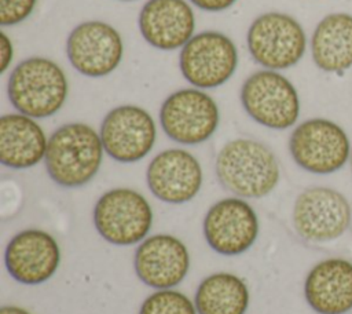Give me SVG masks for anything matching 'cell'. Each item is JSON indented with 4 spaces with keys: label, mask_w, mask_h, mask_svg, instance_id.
Masks as SVG:
<instances>
[{
    "label": "cell",
    "mask_w": 352,
    "mask_h": 314,
    "mask_svg": "<svg viewBox=\"0 0 352 314\" xmlns=\"http://www.w3.org/2000/svg\"><path fill=\"white\" fill-rule=\"evenodd\" d=\"M138 25L146 43L172 51L194 36L195 17L186 0H148L140 10Z\"/></svg>",
    "instance_id": "obj_17"
},
{
    "label": "cell",
    "mask_w": 352,
    "mask_h": 314,
    "mask_svg": "<svg viewBox=\"0 0 352 314\" xmlns=\"http://www.w3.org/2000/svg\"><path fill=\"white\" fill-rule=\"evenodd\" d=\"M14 58V47L11 39L1 32L0 33V73H4Z\"/></svg>",
    "instance_id": "obj_24"
},
{
    "label": "cell",
    "mask_w": 352,
    "mask_h": 314,
    "mask_svg": "<svg viewBox=\"0 0 352 314\" xmlns=\"http://www.w3.org/2000/svg\"><path fill=\"white\" fill-rule=\"evenodd\" d=\"M121 1H133V0H121Z\"/></svg>",
    "instance_id": "obj_28"
},
{
    "label": "cell",
    "mask_w": 352,
    "mask_h": 314,
    "mask_svg": "<svg viewBox=\"0 0 352 314\" xmlns=\"http://www.w3.org/2000/svg\"><path fill=\"white\" fill-rule=\"evenodd\" d=\"M99 236L114 245H132L144 240L153 224V209L143 194L128 187L103 193L94 208Z\"/></svg>",
    "instance_id": "obj_7"
},
{
    "label": "cell",
    "mask_w": 352,
    "mask_h": 314,
    "mask_svg": "<svg viewBox=\"0 0 352 314\" xmlns=\"http://www.w3.org/2000/svg\"><path fill=\"white\" fill-rule=\"evenodd\" d=\"M0 314H30V313L18 306H3L0 308Z\"/></svg>",
    "instance_id": "obj_26"
},
{
    "label": "cell",
    "mask_w": 352,
    "mask_h": 314,
    "mask_svg": "<svg viewBox=\"0 0 352 314\" xmlns=\"http://www.w3.org/2000/svg\"><path fill=\"white\" fill-rule=\"evenodd\" d=\"M7 94L19 113L32 118H45L65 105L69 83L56 62L44 56H30L12 69Z\"/></svg>",
    "instance_id": "obj_3"
},
{
    "label": "cell",
    "mask_w": 352,
    "mask_h": 314,
    "mask_svg": "<svg viewBox=\"0 0 352 314\" xmlns=\"http://www.w3.org/2000/svg\"><path fill=\"white\" fill-rule=\"evenodd\" d=\"M202 179L199 161L184 149H166L158 153L146 171L150 191L168 204L192 200L201 190Z\"/></svg>",
    "instance_id": "obj_15"
},
{
    "label": "cell",
    "mask_w": 352,
    "mask_h": 314,
    "mask_svg": "<svg viewBox=\"0 0 352 314\" xmlns=\"http://www.w3.org/2000/svg\"><path fill=\"white\" fill-rule=\"evenodd\" d=\"M204 236L214 252L226 256L241 255L256 242L258 236L257 215L250 204L242 198H223L206 212Z\"/></svg>",
    "instance_id": "obj_13"
},
{
    "label": "cell",
    "mask_w": 352,
    "mask_h": 314,
    "mask_svg": "<svg viewBox=\"0 0 352 314\" xmlns=\"http://www.w3.org/2000/svg\"><path fill=\"white\" fill-rule=\"evenodd\" d=\"M289 151L294 163L307 172L330 175L351 158V140L337 123L315 117L298 124L289 138Z\"/></svg>",
    "instance_id": "obj_4"
},
{
    "label": "cell",
    "mask_w": 352,
    "mask_h": 314,
    "mask_svg": "<svg viewBox=\"0 0 352 314\" xmlns=\"http://www.w3.org/2000/svg\"><path fill=\"white\" fill-rule=\"evenodd\" d=\"M220 113L214 99L199 88H182L172 92L161 105L160 123L172 140L198 145L217 129Z\"/></svg>",
    "instance_id": "obj_9"
},
{
    "label": "cell",
    "mask_w": 352,
    "mask_h": 314,
    "mask_svg": "<svg viewBox=\"0 0 352 314\" xmlns=\"http://www.w3.org/2000/svg\"><path fill=\"white\" fill-rule=\"evenodd\" d=\"M349 161H351V168H352V151H351V158H349Z\"/></svg>",
    "instance_id": "obj_27"
},
{
    "label": "cell",
    "mask_w": 352,
    "mask_h": 314,
    "mask_svg": "<svg viewBox=\"0 0 352 314\" xmlns=\"http://www.w3.org/2000/svg\"><path fill=\"white\" fill-rule=\"evenodd\" d=\"M37 0H0V23L12 26L30 17Z\"/></svg>",
    "instance_id": "obj_23"
},
{
    "label": "cell",
    "mask_w": 352,
    "mask_h": 314,
    "mask_svg": "<svg viewBox=\"0 0 352 314\" xmlns=\"http://www.w3.org/2000/svg\"><path fill=\"white\" fill-rule=\"evenodd\" d=\"M66 54L70 65L82 76L104 77L122 61L121 34L103 21H85L67 36Z\"/></svg>",
    "instance_id": "obj_11"
},
{
    "label": "cell",
    "mask_w": 352,
    "mask_h": 314,
    "mask_svg": "<svg viewBox=\"0 0 352 314\" xmlns=\"http://www.w3.org/2000/svg\"><path fill=\"white\" fill-rule=\"evenodd\" d=\"M194 304L198 314H245L249 289L235 274L214 273L198 285Z\"/></svg>",
    "instance_id": "obj_21"
},
{
    "label": "cell",
    "mask_w": 352,
    "mask_h": 314,
    "mask_svg": "<svg viewBox=\"0 0 352 314\" xmlns=\"http://www.w3.org/2000/svg\"><path fill=\"white\" fill-rule=\"evenodd\" d=\"M104 151L118 163H136L154 147L157 127L151 114L136 105L111 109L100 125Z\"/></svg>",
    "instance_id": "obj_12"
},
{
    "label": "cell",
    "mask_w": 352,
    "mask_h": 314,
    "mask_svg": "<svg viewBox=\"0 0 352 314\" xmlns=\"http://www.w3.org/2000/svg\"><path fill=\"white\" fill-rule=\"evenodd\" d=\"M245 112L271 129L293 127L300 116V98L293 83L278 70H258L241 88Z\"/></svg>",
    "instance_id": "obj_6"
},
{
    "label": "cell",
    "mask_w": 352,
    "mask_h": 314,
    "mask_svg": "<svg viewBox=\"0 0 352 314\" xmlns=\"http://www.w3.org/2000/svg\"><path fill=\"white\" fill-rule=\"evenodd\" d=\"M48 139L40 124L22 113L0 117V161L12 169H26L45 158Z\"/></svg>",
    "instance_id": "obj_19"
},
{
    "label": "cell",
    "mask_w": 352,
    "mask_h": 314,
    "mask_svg": "<svg viewBox=\"0 0 352 314\" xmlns=\"http://www.w3.org/2000/svg\"><path fill=\"white\" fill-rule=\"evenodd\" d=\"M352 208L338 190L315 186L301 191L293 207L296 231L307 241L329 242L341 237L349 227Z\"/></svg>",
    "instance_id": "obj_10"
},
{
    "label": "cell",
    "mask_w": 352,
    "mask_h": 314,
    "mask_svg": "<svg viewBox=\"0 0 352 314\" xmlns=\"http://www.w3.org/2000/svg\"><path fill=\"white\" fill-rule=\"evenodd\" d=\"M238 65L235 43L217 30L194 34L179 54L183 77L199 90L216 88L227 83Z\"/></svg>",
    "instance_id": "obj_8"
},
{
    "label": "cell",
    "mask_w": 352,
    "mask_h": 314,
    "mask_svg": "<svg viewBox=\"0 0 352 314\" xmlns=\"http://www.w3.org/2000/svg\"><path fill=\"white\" fill-rule=\"evenodd\" d=\"M190 1L204 11L219 12L230 8L236 0H190Z\"/></svg>",
    "instance_id": "obj_25"
},
{
    "label": "cell",
    "mask_w": 352,
    "mask_h": 314,
    "mask_svg": "<svg viewBox=\"0 0 352 314\" xmlns=\"http://www.w3.org/2000/svg\"><path fill=\"white\" fill-rule=\"evenodd\" d=\"M100 135L88 124L67 123L48 138L45 169L59 186L73 189L91 182L103 160Z\"/></svg>",
    "instance_id": "obj_1"
},
{
    "label": "cell",
    "mask_w": 352,
    "mask_h": 314,
    "mask_svg": "<svg viewBox=\"0 0 352 314\" xmlns=\"http://www.w3.org/2000/svg\"><path fill=\"white\" fill-rule=\"evenodd\" d=\"M4 263L15 281L25 285H38L56 273L60 263L59 245L44 230H22L8 241Z\"/></svg>",
    "instance_id": "obj_14"
},
{
    "label": "cell",
    "mask_w": 352,
    "mask_h": 314,
    "mask_svg": "<svg viewBox=\"0 0 352 314\" xmlns=\"http://www.w3.org/2000/svg\"><path fill=\"white\" fill-rule=\"evenodd\" d=\"M133 266L140 281L155 289H170L188 273L190 253L175 236L155 234L136 248Z\"/></svg>",
    "instance_id": "obj_16"
},
{
    "label": "cell",
    "mask_w": 352,
    "mask_h": 314,
    "mask_svg": "<svg viewBox=\"0 0 352 314\" xmlns=\"http://www.w3.org/2000/svg\"><path fill=\"white\" fill-rule=\"evenodd\" d=\"M216 175L223 187L245 198H261L278 185L280 171L272 150L248 138L227 142L216 157Z\"/></svg>",
    "instance_id": "obj_2"
},
{
    "label": "cell",
    "mask_w": 352,
    "mask_h": 314,
    "mask_svg": "<svg viewBox=\"0 0 352 314\" xmlns=\"http://www.w3.org/2000/svg\"><path fill=\"white\" fill-rule=\"evenodd\" d=\"M304 296L318 314H346L352 310V263L329 258L316 263L305 277Z\"/></svg>",
    "instance_id": "obj_18"
},
{
    "label": "cell",
    "mask_w": 352,
    "mask_h": 314,
    "mask_svg": "<svg viewBox=\"0 0 352 314\" xmlns=\"http://www.w3.org/2000/svg\"><path fill=\"white\" fill-rule=\"evenodd\" d=\"M246 43L254 62L270 70H282L301 61L307 48V36L296 18L270 11L250 23Z\"/></svg>",
    "instance_id": "obj_5"
},
{
    "label": "cell",
    "mask_w": 352,
    "mask_h": 314,
    "mask_svg": "<svg viewBox=\"0 0 352 314\" xmlns=\"http://www.w3.org/2000/svg\"><path fill=\"white\" fill-rule=\"evenodd\" d=\"M139 314H197L195 304L182 292L158 289L146 297Z\"/></svg>",
    "instance_id": "obj_22"
},
{
    "label": "cell",
    "mask_w": 352,
    "mask_h": 314,
    "mask_svg": "<svg viewBox=\"0 0 352 314\" xmlns=\"http://www.w3.org/2000/svg\"><path fill=\"white\" fill-rule=\"evenodd\" d=\"M311 54L323 72L341 76L352 67V15L331 12L322 18L311 37Z\"/></svg>",
    "instance_id": "obj_20"
}]
</instances>
